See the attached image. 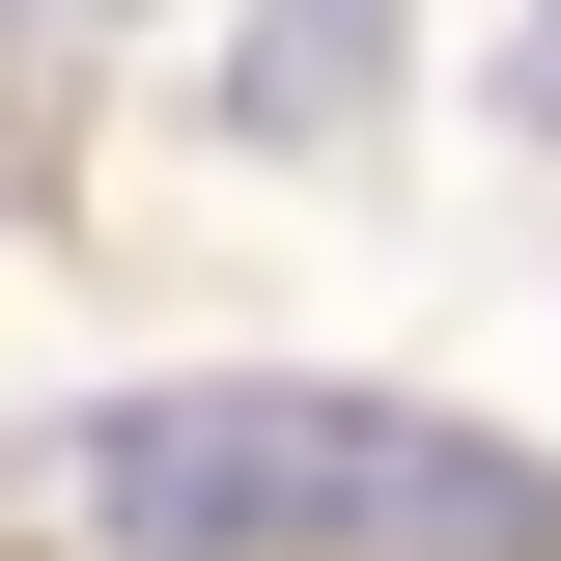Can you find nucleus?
<instances>
[{
    "mask_svg": "<svg viewBox=\"0 0 561 561\" xmlns=\"http://www.w3.org/2000/svg\"><path fill=\"white\" fill-rule=\"evenodd\" d=\"M534 113H561V0H534Z\"/></svg>",
    "mask_w": 561,
    "mask_h": 561,
    "instance_id": "obj_3",
    "label": "nucleus"
},
{
    "mask_svg": "<svg viewBox=\"0 0 561 561\" xmlns=\"http://www.w3.org/2000/svg\"><path fill=\"white\" fill-rule=\"evenodd\" d=\"M365 57H393V0H280V57H253V140H309V113H365Z\"/></svg>",
    "mask_w": 561,
    "mask_h": 561,
    "instance_id": "obj_2",
    "label": "nucleus"
},
{
    "mask_svg": "<svg viewBox=\"0 0 561 561\" xmlns=\"http://www.w3.org/2000/svg\"><path fill=\"white\" fill-rule=\"evenodd\" d=\"M0 561H561V449L421 421V393H309V365H197V393L28 421Z\"/></svg>",
    "mask_w": 561,
    "mask_h": 561,
    "instance_id": "obj_1",
    "label": "nucleus"
}]
</instances>
